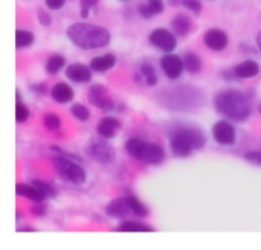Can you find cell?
<instances>
[{"instance_id": "obj_1", "label": "cell", "mask_w": 261, "mask_h": 250, "mask_svg": "<svg viewBox=\"0 0 261 250\" xmlns=\"http://www.w3.org/2000/svg\"><path fill=\"white\" fill-rule=\"evenodd\" d=\"M216 110L228 119L246 121L251 116V102L245 93L236 89H226L216 95L214 98Z\"/></svg>"}, {"instance_id": "obj_2", "label": "cell", "mask_w": 261, "mask_h": 250, "mask_svg": "<svg viewBox=\"0 0 261 250\" xmlns=\"http://www.w3.org/2000/svg\"><path fill=\"white\" fill-rule=\"evenodd\" d=\"M67 38L81 49H99L110 43V32L90 23H73L67 27Z\"/></svg>"}, {"instance_id": "obj_3", "label": "cell", "mask_w": 261, "mask_h": 250, "mask_svg": "<svg viewBox=\"0 0 261 250\" xmlns=\"http://www.w3.org/2000/svg\"><path fill=\"white\" fill-rule=\"evenodd\" d=\"M206 144V134L199 127L193 125H184L174 130V133L170 137L171 151L179 157L190 156L194 150L203 148Z\"/></svg>"}, {"instance_id": "obj_4", "label": "cell", "mask_w": 261, "mask_h": 250, "mask_svg": "<svg viewBox=\"0 0 261 250\" xmlns=\"http://www.w3.org/2000/svg\"><path fill=\"white\" fill-rule=\"evenodd\" d=\"M52 163H54V168L55 171L58 173V176L69 182V183H73V185H83L87 179L86 176V171L73 160H70L69 157H64V156H58V157H54L52 159Z\"/></svg>"}, {"instance_id": "obj_5", "label": "cell", "mask_w": 261, "mask_h": 250, "mask_svg": "<svg viewBox=\"0 0 261 250\" xmlns=\"http://www.w3.org/2000/svg\"><path fill=\"white\" fill-rule=\"evenodd\" d=\"M86 154L99 163H112L116 159V151L102 139H95L86 147Z\"/></svg>"}, {"instance_id": "obj_6", "label": "cell", "mask_w": 261, "mask_h": 250, "mask_svg": "<svg viewBox=\"0 0 261 250\" xmlns=\"http://www.w3.org/2000/svg\"><path fill=\"white\" fill-rule=\"evenodd\" d=\"M87 98H89V102L96 107V108H101L104 112H110L115 108V102L110 96V93L107 92V89L102 86V84H95L89 89L87 92Z\"/></svg>"}, {"instance_id": "obj_7", "label": "cell", "mask_w": 261, "mask_h": 250, "mask_svg": "<svg viewBox=\"0 0 261 250\" xmlns=\"http://www.w3.org/2000/svg\"><path fill=\"white\" fill-rule=\"evenodd\" d=\"M150 43L153 46H156L158 49L164 50V52H173L177 46V40H176V34L170 32L165 27H158L150 34Z\"/></svg>"}, {"instance_id": "obj_8", "label": "cell", "mask_w": 261, "mask_h": 250, "mask_svg": "<svg viewBox=\"0 0 261 250\" xmlns=\"http://www.w3.org/2000/svg\"><path fill=\"white\" fill-rule=\"evenodd\" d=\"M213 136H214V139H216L217 144L226 145V147H232L236 144V141H237L236 128L228 121H219V122H216V125L213 127Z\"/></svg>"}, {"instance_id": "obj_9", "label": "cell", "mask_w": 261, "mask_h": 250, "mask_svg": "<svg viewBox=\"0 0 261 250\" xmlns=\"http://www.w3.org/2000/svg\"><path fill=\"white\" fill-rule=\"evenodd\" d=\"M161 67H162L164 73L167 75V78L177 79L185 69L184 67V58H180L179 55H176L173 52H167L161 58Z\"/></svg>"}, {"instance_id": "obj_10", "label": "cell", "mask_w": 261, "mask_h": 250, "mask_svg": "<svg viewBox=\"0 0 261 250\" xmlns=\"http://www.w3.org/2000/svg\"><path fill=\"white\" fill-rule=\"evenodd\" d=\"M203 43L208 49L214 50V52H220L228 46V35L225 31L213 27L208 29L203 35Z\"/></svg>"}, {"instance_id": "obj_11", "label": "cell", "mask_w": 261, "mask_h": 250, "mask_svg": "<svg viewBox=\"0 0 261 250\" xmlns=\"http://www.w3.org/2000/svg\"><path fill=\"white\" fill-rule=\"evenodd\" d=\"M121 128V122L113 116H106L98 122L96 131L102 139H113Z\"/></svg>"}, {"instance_id": "obj_12", "label": "cell", "mask_w": 261, "mask_h": 250, "mask_svg": "<svg viewBox=\"0 0 261 250\" xmlns=\"http://www.w3.org/2000/svg\"><path fill=\"white\" fill-rule=\"evenodd\" d=\"M66 76L73 82H89L92 79V69L81 63H75L66 69Z\"/></svg>"}, {"instance_id": "obj_13", "label": "cell", "mask_w": 261, "mask_h": 250, "mask_svg": "<svg viewBox=\"0 0 261 250\" xmlns=\"http://www.w3.org/2000/svg\"><path fill=\"white\" fill-rule=\"evenodd\" d=\"M106 212H107V215H110L113 218H125L133 211L128 205L127 197H121V199H116L112 203H109L106 208Z\"/></svg>"}, {"instance_id": "obj_14", "label": "cell", "mask_w": 261, "mask_h": 250, "mask_svg": "<svg viewBox=\"0 0 261 250\" xmlns=\"http://www.w3.org/2000/svg\"><path fill=\"white\" fill-rule=\"evenodd\" d=\"M141 160L148 165H161L165 160V151L158 144H147V148Z\"/></svg>"}, {"instance_id": "obj_15", "label": "cell", "mask_w": 261, "mask_h": 250, "mask_svg": "<svg viewBox=\"0 0 261 250\" xmlns=\"http://www.w3.org/2000/svg\"><path fill=\"white\" fill-rule=\"evenodd\" d=\"M234 70H236V73H237V76L240 79H251V78H255L260 73V66L254 60H246V61L237 64L234 67Z\"/></svg>"}, {"instance_id": "obj_16", "label": "cell", "mask_w": 261, "mask_h": 250, "mask_svg": "<svg viewBox=\"0 0 261 250\" xmlns=\"http://www.w3.org/2000/svg\"><path fill=\"white\" fill-rule=\"evenodd\" d=\"M115 64H116V57L113 53H104V55L92 58L90 69L93 72H107V70L113 69Z\"/></svg>"}, {"instance_id": "obj_17", "label": "cell", "mask_w": 261, "mask_h": 250, "mask_svg": "<svg viewBox=\"0 0 261 250\" xmlns=\"http://www.w3.org/2000/svg\"><path fill=\"white\" fill-rule=\"evenodd\" d=\"M193 27L191 18L185 14H177L173 20H171V29L177 37H185L190 34Z\"/></svg>"}, {"instance_id": "obj_18", "label": "cell", "mask_w": 261, "mask_h": 250, "mask_svg": "<svg viewBox=\"0 0 261 250\" xmlns=\"http://www.w3.org/2000/svg\"><path fill=\"white\" fill-rule=\"evenodd\" d=\"M50 95H52V98H54L57 102H60V104H67L69 101L73 99V90H72V87H70L69 84H66V82H57V84L52 87Z\"/></svg>"}, {"instance_id": "obj_19", "label": "cell", "mask_w": 261, "mask_h": 250, "mask_svg": "<svg viewBox=\"0 0 261 250\" xmlns=\"http://www.w3.org/2000/svg\"><path fill=\"white\" fill-rule=\"evenodd\" d=\"M15 192L21 197H26L28 200L34 202V203H38V202H43L46 197L41 194V191L35 186V185H24V183H18L15 186Z\"/></svg>"}, {"instance_id": "obj_20", "label": "cell", "mask_w": 261, "mask_h": 250, "mask_svg": "<svg viewBox=\"0 0 261 250\" xmlns=\"http://www.w3.org/2000/svg\"><path fill=\"white\" fill-rule=\"evenodd\" d=\"M139 12L144 18H153L158 14L164 12L162 0H145L139 5Z\"/></svg>"}, {"instance_id": "obj_21", "label": "cell", "mask_w": 261, "mask_h": 250, "mask_svg": "<svg viewBox=\"0 0 261 250\" xmlns=\"http://www.w3.org/2000/svg\"><path fill=\"white\" fill-rule=\"evenodd\" d=\"M145 148H147V144H145L142 139H138V137H132V139H128V141H127V144H125V150H127V153H128L133 159H138V160H141V159H142Z\"/></svg>"}, {"instance_id": "obj_22", "label": "cell", "mask_w": 261, "mask_h": 250, "mask_svg": "<svg viewBox=\"0 0 261 250\" xmlns=\"http://www.w3.org/2000/svg\"><path fill=\"white\" fill-rule=\"evenodd\" d=\"M184 67L190 73H197L202 69V58L194 52H187L184 55Z\"/></svg>"}, {"instance_id": "obj_23", "label": "cell", "mask_w": 261, "mask_h": 250, "mask_svg": "<svg viewBox=\"0 0 261 250\" xmlns=\"http://www.w3.org/2000/svg\"><path fill=\"white\" fill-rule=\"evenodd\" d=\"M116 231L119 232H154L151 226L139 223V221H122Z\"/></svg>"}, {"instance_id": "obj_24", "label": "cell", "mask_w": 261, "mask_h": 250, "mask_svg": "<svg viewBox=\"0 0 261 250\" xmlns=\"http://www.w3.org/2000/svg\"><path fill=\"white\" fill-rule=\"evenodd\" d=\"M141 76L144 79V82L150 87H154L158 84V76H156V70L151 64L148 63H144L141 66Z\"/></svg>"}, {"instance_id": "obj_25", "label": "cell", "mask_w": 261, "mask_h": 250, "mask_svg": "<svg viewBox=\"0 0 261 250\" xmlns=\"http://www.w3.org/2000/svg\"><path fill=\"white\" fill-rule=\"evenodd\" d=\"M64 57L61 55H52L47 61H46V72L49 75H57L63 67H64Z\"/></svg>"}, {"instance_id": "obj_26", "label": "cell", "mask_w": 261, "mask_h": 250, "mask_svg": "<svg viewBox=\"0 0 261 250\" xmlns=\"http://www.w3.org/2000/svg\"><path fill=\"white\" fill-rule=\"evenodd\" d=\"M127 200H128V205H130V208H132V211H133V214L135 215H138V217H141V218H144V217H147L148 214H150V211H148V208L138 199V197H135V196H128L127 197Z\"/></svg>"}, {"instance_id": "obj_27", "label": "cell", "mask_w": 261, "mask_h": 250, "mask_svg": "<svg viewBox=\"0 0 261 250\" xmlns=\"http://www.w3.org/2000/svg\"><path fill=\"white\" fill-rule=\"evenodd\" d=\"M35 37L32 32L24 31V29H18L15 32V46L17 47H29L34 43Z\"/></svg>"}, {"instance_id": "obj_28", "label": "cell", "mask_w": 261, "mask_h": 250, "mask_svg": "<svg viewBox=\"0 0 261 250\" xmlns=\"http://www.w3.org/2000/svg\"><path fill=\"white\" fill-rule=\"evenodd\" d=\"M70 113H72V116H75V118H76L78 121H81V122L89 121V118H90L89 108H87L86 105H83V104H73V105L70 107Z\"/></svg>"}, {"instance_id": "obj_29", "label": "cell", "mask_w": 261, "mask_h": 250, "mask_svg": "<svg viewBox=\"0 0 261 250\" xmlns=\"http://www.w3.org/2000/svg\"><path fill=\"white\" fill-rule=\"evenodd\" d=\"M43 125L50 131H57L61 127V119L54 113H47L43 116Z\"/></svg>"}, {"instance_id": "obj_30", "label": "cell", "mask_w": 261, "mask_h": 250, "mask_svg": "<svg viewBox=\"0 0 261 250\" xmlns=\"http://www.w3.org/2000/svg\"><path fill=\"white\" fill-rule=\"evenodd\" d=\"M32 185H35V186L41 191V194H43L46 199H55V197H57V191H55V188H54L52 185L44 183V182H41V180H34Z\"/></svg>"}, {"instance_id": "obj_31", "label": "cell", "mask_w": 261, "mask_h": 250, "mask_svg": "<svg viewBox=\"0 0 261 250\" xmlns=\"http://www.w3.org/2000/svg\"><path fill=\"white\" fill-rule=\"evenodd\" d=\"M29 119V108L28 105H24L21 101H17V105H15V121L17 122H26Z\"/></svg>"}, {"instance_id": "obj_32", "label": "cell", "mask_w": 261, "mask_h": 250, "mask_svg": "<svg viewBox=\"0 0 261 250\" xmlns=\"http://www.w3.org/2000/svg\"><path fill=\"white\" fill-rule=\"evenodd\" d=\"M182 5L188 11L194 12L196 15H199L202 12V3H200V0H182Z\"/></svg>"}, {"instance_id": "obj_33", "label": "cell", "mask_w": 261, "mask_h": 250, "mask_svg": "<svg viewBox=\"0 0 261 250\" xmlns=\"http://www.w3.org/2000/svg\"><path fill=\"white\" fill-rule=\"evenodd\" d=\"M37 17H38V21H40V24H41V26L49 27V26L52 24V17H50V14H49V12H46L44 9H38Z\"/></svg>"}, {"instance_id": "obj_34", "label": "cell", "mask_w": 261, "mask_h": 250, "mask_svg": "<svg viewBox=\"0 0 261 250\" xmlns=\"http://www.w3.org/2000/svg\"><path fill=\"white\" fill-rule=\"evenodd\" d=\"M96 3H98V0H81V3H80V6H81V17L87 18L90 8H93Z\"/></svg>"}, {"instance_id": "obj_35", "label": "cell", "mask_w": 261, "mask_h": 250, "mask_svg": "<svg viewBox=\"0 0 261 250\" xmlns=\"http://www.w3.org/2000/svg\"><path fill=\"white\" fill-rule=\"evenodd\" d=\"M245 159L249 163H254V165L261 166V151H249V153L245 154Z\"/></svg>"}, {"instance_id": "obj_36", "label": "cell", "mask_w": 261, "mask_h": 250, "mask_svg": "<svg viewBox=\"0 0 261 250\" xmlns=\"http://www.w3.org/2000/svg\"><path fill=\"white\" fill-rule=\"evenodd\" d=\"M46 212H47V209H46L44 205H41V202H38V203H35V205L32 206V214H34L35 217H44Z\"/></svg>"}, {"instance_id": "obj_37", "label": "cell", "mask_w": 261, "mask_h": 250, "mask_svg": "<svg viewBox=\"0 0 261 250\" xmlns=\"http://www.w3.org/2000/svg\"><path fill=\"white\" fill-rule=\"evenodd\" d=\"M222 78H223V79H226V81H237V79H240V78L237 76V73H236V70H234V69H228V70H225V72L222 73Z\"/></svg>"}, {"instance_id": "obj_38", "label": "cell", "mask_w": 261, "mask_h": 250, "mask_svg": "<svg viewBox=\"0 0 261 250\" xmlns=\"http://www.w3.org/2000/svg\"><path fill=\"white\" fill-rule=\"evenodd\" d=\"M44 2H46V6L49 9H60L66 3V0H44Z\"/></svg>"}, {"instance_id": "obj_39", "label": "cell", "mask_w": 261, "mask_h": 250, "mask_svg": "<svg viewBox=\"0 0 261 250\" xmlns=\"http://www.w3.org/2000/svg\"><path fill=\"white\" fill-rule=\"evenodd\" d=\"M32 92H40V93H44V92H46V89H44V84L32 86Z\"/></svg>"}, {"instance_id": "obj_40", "label": "cell", "mask_w": 261, "mask_h": 250, "mask_svg": "<svg viewBox=\"0 0 261 250\" xmlns=\"http://www.w3.org/2000/svg\"><path fill=\"white\" fill-rule=\"evenodd\" d=\"M18 232H35V228H18Z\"/></svg>"}, {"instance_id": "obj_41", "label": "cell", "mask_w": 261, "mask_h": 250, "mask_svg": "<svg viewBox=\"0 0 261 250\" xmlns=\"http://www.w3.org/2000/svg\"><path fill=\"white\" fill-rule=\"evenodd\" d=\"M168 3H170V6H179V5H182V0H168Z\"/></svg>"}, {"instance_id": "obj_42", "label": "cell", "mask_w": 261, "mask_h": 250, "mask_svg": "<svg viewBox=\"0 0 261 250\" xmlns=\"http://www.w3.org/2000/svg\"><path fill=\"white\" fill-rule=\"evenodd\" d=\"M257 47H258V50L261 52V31L257 34Z\"/></svg>"}, {"instance_id": "obj_43", "label": "cell", "mask_w": 261, "mask_h": 250, "mask_svg": "<svg viewBox=\"0 0 261 250\" xmlns=\"http://www.w3.org/2000/svg\"><path fill=\"white\" fill-rule=\"evenodd\" d=\"M258 112H260V115H261V102H260V105H258Z\"/></svg>"}, {"instance_id": "obj_44", "label": "cell", "mask_w": 261, "mask_h": 250, "mask_svg": "<svg viewBox=\"0 0 261 250\" xmlns=\"http://www.w3.org/2000/svg\"><path fill=\"white\" fill-rule=\"evenodd\" d=\"M121 2H125V0H121Z\"/></svg>"}]
</instances>
